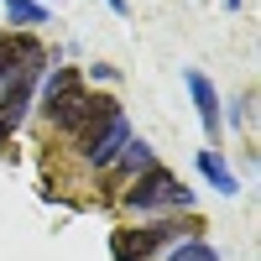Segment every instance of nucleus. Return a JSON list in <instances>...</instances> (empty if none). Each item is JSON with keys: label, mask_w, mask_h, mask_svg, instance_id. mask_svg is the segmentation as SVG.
I'll list each match as a JSON object with an SVG mask.
<instances>
[{"label": "nucleus", "mask_w": 261, "mask_h": 261, "mask_svg": "<svg viewBox=\"0 0 261 261\" xmlns=\"http://www.w3.org/2000/svg\"><path fill=\"white\" fill-rule=\"evenodd\" d=\"M47 63H53V53L37 42V47L21 58V68L0 84V146L21 130V120H27L32 99H37V89H42V79H47Z\"/></svg>", "instance_id": "1"}, {"label": "nucleus", "mask_w": 261, "mask_h": 261, "mask_svg": "<svg viewBox=\"0 0 261 261\" xmlns=\"http://www.w3.org/2000/svg\"><path fill=\"white\" fill-rule=\"evenodd\" d=\"M120 204H125L130 214H183V209L199 204V193H193L183 178H172V172L157 162L151 172H141V178H130V183H125Z\"/></svg>", "instance_id": "2"}, {"label": "nucleus", "mask_w": 261, "mask_h": 261, "mask_svg": "<svg viewBox=\"0 0 261 261\" xmlns=\"http://www.w3.org/2000/svg\"><path fill=\"white\" fill-rule=\"evenodd\" d=\"M193 235H204L199 225H183V220H151V225H125L110 235V256L115 261H157L162 251H172L178 241H193Z\"/></svg>", "instance_id": "3"}, {"label": "nucleus", "mask_w": 261, "mask_h": 261, "mask_svg": "<svg viewBox=\"0 0 261 261\" xmlns=\"http://www.w3.org/2000/svg\"><path fill=\"white\" fill-rule=\"evenodd\" d=\"M47 125L58 130V136H89L94 125H105L110 115H120V105L110 94H89V89H73V94H63L58 105H47Z\"/></svg>", "instance_id": "4"}, {"label": "nucleus", "mask_w": 261, "mask_h": 261, "mask_svg": "<svg viewBox=\"0 0 261 261\" xmlns=\"http://www.w3.org/2000/svg\"><path fill=\"white\" fill-rule=\"evenodd\" d=\"M130 136H136V130H130V120H125V110H120V115H110L105 125H94L89 136H79V162L89 167V172H110Z\"/></svg>", "instance_id": "5"}, {"label": "nucleus", "mask_w": 261, "mask_h": 261, "mask_svg": "<svg viewBox=\"0 0 261 261\" xmlns=\"http://www.w3.org/2000/svg\"><path fill=\"white\" fill-rule=\"evenodd\" d=\"M183 89H188V99H193V110H199L209 141H220V130H225V99H220V89H214L199 68H183Z\"/></svg>", "instance_id": "6"}, {"label": "nucleus", "mask_w": 261, "mask_h": 261, "mask_svg": "<svg viewBox=\"0 0 261 261\" xmlns=\"http://www.w3.org/2000/svg\"><path fill=\"white\" fill-rule=\"evenodd\" d=\"M193 162H199V172H204V183L214 188V193H225V199H235L241 193V178H235V167L220 157L214 146H204V151H193Z\"/></svg>", "instance_id": "7"}, {"label": "nucleus", "mask_w": 261, "mask_h": 261, "mask_svg": "<svg viewBox=\"0 0 261 261\" xmlns=\"http://www.w3.org/2000/svg\"><path fill=\"white\" fill-rule=\"evenodd\" d=\"M151 167H157V146H151L146 136H130V141H125V151L115 157V167H110V172L130 183V178H141V172H151Z\"/></svg>", "instance_id": "8"}, {"label": "nucleus", "mask_w": 261, "mask_h": 261, "mask_svg": "<svg viewBox=\"0 0 261 261\" xmlns=\"http://www.w3.org/2000/svg\"><path fill=\"white\" fill-rule=\"evenodd\" d=\"M84 89V68H47V79H42V110L47 105H58L63 94Z\"/></svg>", "instance_id": "9"}, {"label": "nucleus", "mask_w": 261, "mask_h": 261, "mask_svg": "<svg viewBox=\"0 0 261 261\" xmlns=\"http://www.w3.org/2000/svg\"><path fill=\"white\" fill-rule=\"evenodd\" d=\"M37 47V37L32 32H11V37H0V84H6L16 68H21V58H27Z\"/></svg>", "instance_id": "10"}, {"label": "nucleus", "mask_w": 261, "mask_h": 261, "mask_svg": "<svg viewBox=\"0 0 261 261\" xmlns=\"http://www.w3.org/2000/svg\"><path fill=\"white\" fill-rule=\"evenodd\" d=\"M6 27H16V32L47 27V6H37V0H6Z\"/></svg>", "instance_id": "11"}, {"label": "nucleus", "mask_w": 261, "mask_h": 261, "mask_svg": "<svg viewBox=\"0 0 261 261\" xmlns=\"http://www.w3.org/2000/svg\"><path fill=\"white\" fill-rule=\"evenodd\" d=\"M162 256H167V261H225L220 251L204 241V235H193V241H178V246H172V251H162Z\"/></svg>", "instance_id": "12"}, {"label": "nucleus", "mask_w": 261, "mask_h": 261, "mask_svg": "<svg viewBox=\"0 0 261 261\" xmlns=\"http://www.w3.org/2000/svg\"><path fill=\"white\" fill-rule=\"evenodd\" d=\"M251 120H256V94H246V99H241V105L230 110V125H241V130H246Z\"/></svg>", "instance_id": "13"}, {"label": "nucleus", "mask_w": 261, "mask_h": 261, "mask_svg": "<svg viewBox=\"0 0 261 261\" xmlns=\"http://www.w3.org/2000/svg\"><path fill=\"white\" fill-rule=\"evenodd\" d=\"M84 73H89V79H105V84H115V79H120V68H110V63H89Z\"/></svg>", "instance_id": "14"}, {"label": "nucleus", "mask_w": 261, "mask_h": 261, "mask_svg": "<svg viewBox=\"0 0 261 261\" xmlns=\"http://www.w3.org/2000/svg\"><path fill=\"white\" fill-rule=\"evenodd\" d=\"M110 11H120V16H125V11H130V6H125V0H110Z\"/></svg>", "instance_id": "15"}, {"label": "nucleus", "mask_w": 261, "mask_h": 261, "mask_svg": "<svg viewBox=\"0 0 261 261\" xmlns=\"http://www.w3.org/2000/svg\"><path fill=\"white\" fill-rule=\"evenodd\" d=\"M225 11H241V0H225Z\"/></svg>", "instance_id": "16"}, {"label": "nucleus", "mask_w": 261, "mask_h": 261, "mask_svg": "<svg viewBox=\"0 0 261 261\" xmlns=\"http://www.w3.org/2000/svg\"><path fill=\"white\" fill-rule=\"evenodd\" d=\"M37 6H47V0H37Z\"/></svg>", "instance_id": "17"}]
</instances>
